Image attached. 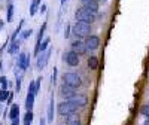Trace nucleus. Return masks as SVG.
Returning a JSON list of instances; mask_svg holds the SVG:
<instances>
[{
  "label": "nucleus",
  "mask_w": 149,
  "mask_h": 125,
  "mask_svg": "<svg viewBox=\"0 0 149 125\" xmlns=\"http://www.w3.org/2000/svg\"><path fill=\"white\" fill-rule=\"evenodd\" d=\"M140 113H142L143 116L149 118V104H143V106L140 107Z\"/></svg>",
  "instance_id": "23"
},
{
  "label": "nucleus",
  "mask_w": 149,
  "mask_h": 125,
  "mask_svg": "<svg viewBox=\"0 0 149 125\" xmlns=\"http://www.w3.org/2000/svg\"><path fill=\"white\" fill-rule=\"evenodd\" d=\"M12 18H14V5H12V2L9 0V3H8V8H6V21L10 22Z\"/></svg>",
  "instance_id": "19"
},
{
  "label": "nucleus",
  "mask_w": 149,
  "mask_h": 125,
  "mask_svg": "<svg viewBox=\"0 0 149 125\" xmlns=\"http://www.w3.org/2000/svg\"><path fill=\"white\" fill-rule=\"evenodd\" d=\"M21 81H22V78H21V76H17V83H15L17 92H19V90H21Z\"/></svg>",
  "instance_id": "29"
},
{
  "label": "nucleus",
  "mask_w": 149,
  "mask_h": 125,
  "mask_svg": "<svg viewBox=\"0 0 149 125\" xmlns=\"http://www.w3.org/2000/svg\"><path fill=\"white\" fill-rule=\"evenodd\" d=\"M9 95H10V94H9L6 90H0V101H5V100H8Z\"/></svg>",
  "instance_id": "24"
},
{
  "label": "nucleus",
  "mask_w": 149,
  "mask_h": 125,
  "mask_svg": "<svg viewBox=\"0 0 149 125\" xmlns=\"http://www.w3.org/2000/svg\"><path fill=\"white\" fill-rule=\"evenodd\" d=\"M72 33L78 37V39H82V37L90 36L91 33V24L85 22V21H76L72 26Z\"/></svg>",
  "instance_id": "1"
},
{
  "label": "nucleus",
  "mask_w": 149,
  "mask_h": 125,
  "mask_svg": "<svg viewBox=\"0 0 149 125\" xmlns=\"http://www.w3.org/2000/svg\"><path fill=\"white\" fill-rule=\"evenodd\" d=\"M57 82V67H54V72H52V83L55 85Z\"/></svg>",
  "instance_id": "32"
},
{
  "label": "nucleus",
  "mask_w": 149,
  "mask_h": 125,
  "mask_svg": "<svg viewBox=\"0 0 149 125\" xmlns=\"http://www.w3.org/2000/svg\"><path fill=\"white\" fill-rule=\"evenodd\" d=\"M66 2H67V0H61V5H64Z\"/></svg>",
  "instance_id": "38"
},
{
  "label": "nucleus",
  "mask_w": 149,
  "mask_h": 125,
  "mask_svg": "<svg viewBox=\"0 0 149 125\" xmlns=\"http://www.w3.org/2000/svg\"><path fill=\"white\" fill-rule=\"evenodd\" d=\"M86 64H88L90 70H97L98 69V58L95 55H90L88 60H86Z\"/></svg>",
  "instance_id": "15"
},
{
  "label": "nucleus",
  "mask_w": 149,
  "mask_h": 125,
  "mask_svg": "<svg viewBox=\"0 0 149 125\" xmlns=\"http://www.w3.org/2000/svg\"><path fill=\"white\" fill-rule=\"evenodd\" d=\"M39 2H42V0H39Z\"/></svg>",
  "instance_id": "40"
},
{
  "label": "nucleus",
  "mask_w": 149,
  "mask_h": 125,
  "mask_svg": "<svg viewBox=\"0 0 149 125\" xmlns=\"http://www.w3.org/2000/svg\"><path fill=\"white\" fill-rule=\"evenodd\" d=\"M33 118H34L33 112H31V110H27L26 116H24V122H31V121H33Z\"/></svg>",
  "instance_id": "25"
},
{
  "label": "nucleus",
  "mask_w": 149,
  "mask_h": 125,
  "mask_svg": "<svg viewBox=\"0 0 149 125\" xmlns=\"http://www.w3.org/2000/svg\"><path fill=\"white\" fill-rule=\"evenodd\" d=\"M57 112H58L61 116H67V115H72V113H76L78 107L74 106L72 101L66 100V101H61V103L57 106Z\"/></svg>",
  "instance_id": "4"
},
{
  "label": "nucleus",
  "mask_w": 149,
  "mask_h": 125,
  "mask_svg": "<svg viewBox=\"0 0 149 125\" xmlns=\"http://www.w3.org/2000/svg\"><path fill=\"white\" fill-rule=\"evenodd\" d=\"M69 101H72L78 109H82V107H85L86 104H88V98H86V95H84V94H74L69 98Z\"/></svg>",
  "instance_id": "9"
},
{
  "label": "nucleus",
  "mask_w": 149,
  "mask_h": 125,
  "mask_svg": "<svg viewBox=\"0 0 149 125\" xmlns=\"http://www.w3.org/2000/svg\"><path fill=\"white\" fill-rule=\"evenodd\" d=\"M49 42H51V39H49V37H45L43 42L40 43V48H39V51H40V52H45L46 49L49 48ZM40 52H39V54H40Z\"/></svg>",
  "instance_id": "21"
},
{
  "label": "nucleus",
  "mask_w": 149,
  "mask_h": 125,
  "mask_svg": "<svg viewBox=\"0 0 149 125\" xmlns=\"http://www.w3.org/2000/svg\"><path fill=\"white\" fill-rule=\"evenodd\" d=\"M85 45L88 51H97L98 46H100V37L95 34H90L85 37Z\"/></svg>",
  "instance_id": "7"
},
{
  "label": "nucleus",
  "mask_w": 149,
  "mask_h": 125,
  "mask_svg": "<svg viewBox=\"0 0 149 125\" xmlns=\"http://www.w3.org/2000/svg\"><path fill=\"white\" fill-rule=\"evenodd\" d=\"M54 95L51 97V101L48 106V115H46V122H54Z\"/></svg>",
  "instance_id": "14"
},
{
  "label": "nucleus",
  "mask_w": 149,
  "mask_h": 125,
  "mask_svg": "<svg viewBox=\"0 0 149 125\" xmlns=\"http://www.w3.org/2000/svg\"><path fill=\"white\" fill-rule=\"evenodd\" d=\"M95 17L97 14H94V12L85 9L84 6L76 9V12H74V18H76V21H85V22H94L95 21Z\"/></svg>",
  "instance_id": "3"
},
{
  "label": "nucleus",
  "mask_w": 149,
  "mask_h": 125,
  "mask_svg": "<svg viewBox=\"0 0 149 125\" xmlns=\"http://www.w3.org/2000/svg\"><path fill=\"white\" fill-rule=\"evenodd\" d=\"M3 26H5V22H3L2 19H0V30H2V28H3Z\"/></svg>",
  "instance_id": "36"
},
{
  "label": "nucleus",
  "mask_w": 149,
  "mask_h": 125,
  "mask_svg": "<svg viewBox=\"0 0 149 125\" xmlns=\"http://www.w3.org/2000/svg\"><path fill=\"white\" fill-rule=\"evenodd\" d=\"M70 34H72V27H70V26H67V27H66V30H64V39H69Z\"/></svg>",
  "instance_id": "30"
},
{
  "label": "nucleus",
  "mask_w": 149,
  "mask_h": 125,
  "mask_svg": "<svg viewBox=\"0 0 149 125\" xmlns=\"http://www.w3.org/2000/svg\"><path fill=\"white\" fill-rule=\"evenodd\" d=\"M2 67H3V63H2V60H0V72H2Z\"/></svg>",
  "instance_id": "37"
},
{
  "label": "nucleus",
  "mask_w": 149,
  "mask_h": 125,
  "mask_svg": "<svg viewBox=\"0 0 149 125\" xmlns=\"http://www.w3.org/2000/svg\"><path fill=\"white\" fill-rule=\"evenodd\" d=\"M31 33H33V30H31V28H30V30H26V31H22L21 39H29V37L31 36Z\"/></svg>",
  "instance_id": "28"
},
{
  "label": "nucleus",
  "mask_w": 149,
  "mask_h": 125,
  "mask_svg": "<svg viewBox=\"0 0 149 125\" xmlns=\"http://www.w3.org/2000/svg\"><path fill=\"white\" fill-rule=\"evenodd\" d=\"M29 92H33L34 95H37V91H36V82H30V85H29Z\"/></svg>",
  "instance_id": "26"
},
{
  "label": "nucleus",
  "mask_w": 149,
  "mask_h": 125,
  "mask_svg": "<svg viewBox=\"0 0 149 125\" xmlns=\"http://www.w3.org/2000/svg\"><path fill=\"white\" fill-rule=\"evenodd\" d=\"M18 116H19V107H18V104H12L10 112H9V118H10V121L19 119Z\"/></svg>",
  "instance_id": "16"
},
{
  "label": "nucleus",
  "mask_w": 149,
  "mask_h": 125,
  "mask_svg": "<svg viewBox=\"0 0 149 125\" xmlns=\"http://www.w3.org/2000/svg\"><path fill=\"white\" fill-rule=\"evenodd\" d=\"M63 61L70 67H76V66H79V55L70 49V51L63 54Z\"/></svg>",
  "instance_id": "6"
},
{
  "label": "nucleus",
  "mask_w": 149,
  "mask_h": 125,
  "mask_svg": "<svg viewBox=\"0 0 149 125\" xmlns=\"http://www.w3.org/2000/svg\"><path fill=\"white\" fill-rule=\"evenodd\" d=\"M29 67H30V55L21 52V54L18 55V69H19L21 72H26Z\"/></svg>",
  "instance_id": "10"
},
{
  "label": "nucleus",
  "mask_w": 149,
  "mask_h": 125,
  "mask_svg": "<svg viewBox=\"0 0 149 125\" xmlns=\"http://www.w3.org/2000/svg\"><path fill=\"white\" fill-rule=\"evenodd\" d=\"M19 45H21V42L18 39H14L12 43H10V46H9V49H8V52L9 54H17L19 51Z\"/></svg>",
  "instance_id": "17"
},
{
  "label": "nucleus",
  "mask_w": 149,
  "mask_h": 125,
  "mask_svg": "<svg viewBox=\"0 0 149 125\" xmlns=\"http://www.w3.org/2000/svg\"><path fill=\"white\" fill-rule=\"evenodd\" d=\"M74 91H76V90H74V88H72V86H69V85H66L64 82H63V85L60 86V95H61V97H64L66 100H69L72 95H74V94H76Z\"/></svg>",
  "instance_id": "11"
},
{
  "label": "nucleus",
  "mask_w": 149,
  "mask_h": 125,
  "mask_svg": "<svg viewBox=\"0 0 149 125\" xmlns=\"http://www.w3.org/2000/svg\"><path fill=\"white\" fill-rule=\"evenodd\" d=\"M148 121H149V118H148Z\"/></svg>",
  "instance_id": "41"
},
{
  "label": "nucleus",
  "mask_w": 149,
  "mask_h": 125,
  "mask_svg": "<svg viewBox=\"0 0 149 125\" xmlns=\"http://www.w3.org/2000/svg\"><path fill=\"white\" fill-rule=\"evenodd\" d=\"M40 125H46V119L42 118V119H40Z\"/></svg>",
  "instance_id": "35"
},
{
  "label": "nucleus",
  "mask_w": 149,
  "mask_h": 125,
  "mask_svg": "<svg viewBox=\"0 0 149 125\" xmlns=\"http://www.w3.org/2000/svg\"><path fill=\"white\" fill-rule=\"evenodd\" d=\"M34 94L33 92H29L27 94V97H26V109L27 110H31L33 109V106H34Z\"/></svg>",
  "instance_id": "18"
},
{
  "label": "nucleus",
  "mask_w": 149,
  "mask_h": 125,
  "mask_svg": "<svg viewBox=\"0 0 149 125\" xmlns=\"http://www.w3.org/2000/svg\"><path fill=\"white\" fill-rule=\"evenodd\" d=\"M51 48H48L45 52H40L39 55H37L36 58V67L39 69V70H43L45 67H46V64H48V61H49V57H51Z\"/></svg>",
  "instance_id": "5"
},
{
  "label": "nucleus",
  "mask_w": 149,
  "mask_h": 125,
  "mask_svg": "<svg viewBox=\"0 0 149 125\" xmlns=\"http://www.w3.org/2000/svg\"><path fill=\"white\" fill-rule=\"evenodd\" d=\"M81 3L85 9L94 12V14L98 12V0H81Z\"/></svg>",
  "instance_id": "12"
},
{
  "label": "nucleus",
  "mask_w": 149,
  "mask_h": 125,
  "mask_svg": "<svg viewBox=\"0 0 149 125\" xmlns=\"http://www.w3.org/2000/svg\"><path fill=\"white\" fill-rule=\"evenodd\" d=\"M40 8V2L39 0H33L31 2V5H30V15L33 17V15H36V12H37V9Z\"/></svg>",
  "instance_id": "20"
},
{
  "label": "nucleus",
  "mask_w": 149,
  "mask_h": 125,
  "mask_svg": "<svg viewBox=\"0 0 149 125\" xmlns=\"http://www.w3.org/2000/svg\"><path fill=\"white\" fill-rule=\"evenodd\" d=\"M39 10H40V14H45V12H46V5H40Z\"/></svg>",
  "instance_id": "33"
},
{
  "label": "nucleus",
  "mask_w": 149,
  "mask_h": 125,
  "mask_svg": "<svg viewBox=\"0 0 149 125\" xmlns=\"http://www.w3.org/2000/svg\"><path fill=\"white\" fill-rule=\"evenodd\" d=\"M0 85H2V90H6L8 88V79H6V76L0 78Z\"/></svg>",
  "instance_id": "27"
},
{
  "label": "nucleus",
  "mask_w": 149,
  "mask_h": 125,
  "mask_svg": "<svg viewBox=\"0 0 149 125\" xmlns=\"http://www.w3.org/2000/svg\"><path fill=\"white\" fill-rule=\"evenodd\" d=\"M34 82H36V91L39 92V90H40V82H42V78H37Z\"/></svg>",
  "instance_id": "31"
},
{
  "label": "nucleus",
  "mask_w": 149,
  "mask_h": 125,
  "mask_svg": "<svg viewBox=\"0 0 149 125\" xmlns=\"http://www.w3.org/2000/svg\"><path fill=\"white\" fill-rule=\"evenodd\" d=\"M66 119H67V125H82V121L78 115V112L76 113H72V115H67Z\"/></svg>",
  "instance_id": "13"
},
{
  "label": "nucleus",
  "mask_w": 149,
  "mask_h": 125,
  "mask_svg": "<svg viewBox=\"0 0 149 125\" xmlns=\"http://www.w3.org/2000/svg\"><path fill=\"white\" fill-rule=\"evenodd\" d=\"M24 22H26V21H24V19H21L19 21V24H18V27L15 28V31H14V34H12V40H14V39H17V36L21 33V28H22V26H24Z\"/></svg>",
  "instance_id": "22"
},
{
  "label": "nucleus",
  "mask_w": 149,
  "mask_h": 125,
  "mask_svg": "<svg viewBox=\"0 0 149 125\" xmlns=\"http://www.w3.org/2000/svg\"><path fill=\"white\" fill-rule=\"evenodd\" d=\"M10 125H19V119H15V121H12Z\"/></svg>",
  "instance_id": "34"
},
{
  "label": "nucleus",
  "mask_w": 149,
  "mask_h": 125,
  "mask_svg": "<svg viewBox=\"0 0 149 125\" xmlns=\"http://www.w3.org/2000/svg\"><path fill=\"white\" fill-rule=\"evenodd\" d=\"M63 82L69 86H72V88L78 90L82 86V79L78 73H73V72H67L63 74Z\"/></svg>",
  "instance_id": "2"
},
{
  "label": "nucleus",
  "mask_w": 149,
  "mask_h": 125,
  "mask_svg": "<svg viewBox=\"0 0 149 125\" xmlns=\"http://www.w3.org/2000/svg\"><path fill=\"white\" fill-rule=\"evenodd\" d=\"M24 125H31V122H24Z\"/></svg>",
  "instance_id": "39"
},
{
  "label": "nucleus",
  "mask_w": 149,
  "mask_h": 125,
  "mask_svg": "<svg viewBox=\"0 0 149 125\" xmlns=\"http://www.w3.org/2000/svg\"><path fill=\"white\" fill-rule=\"evenodd\" d=\"M72 51H74L79 57H82V55H85L86 52H88V49H86V45H85V42H82L81 39H76V40H73L72 42Z\"/></svg>",
  "instance_id": "8"
}]
</instances>
